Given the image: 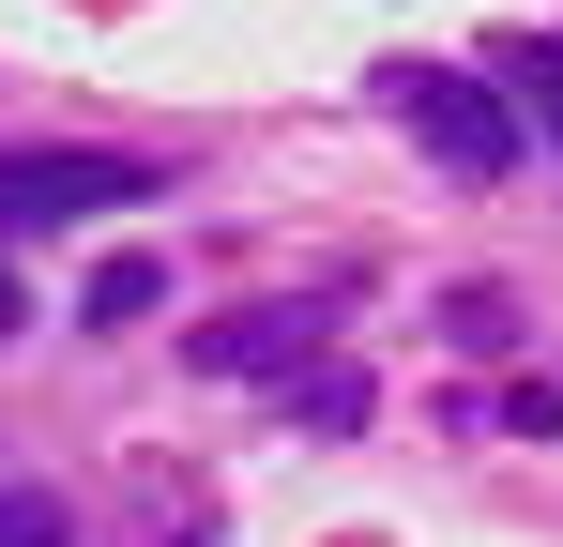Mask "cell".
<instances>
[{"mask_svg":"<svg viewBox=\"0 0 563 547\" xmlns=\"http://www.w3.org/2000/svg\"><path fill=\"white\" fill-rule=\"evenodd\" d=\"M137 198H153V153H0V228H92Z\"/></svg>","mask_w":563,"mask_h":547,"instance_id":"obj_1","label":"cell"},{"mask_svg":"<svg viewBox=\"0 0 563 547\" xmlns=\"http://www.w3.org/2000/svg\"><path fill=\"white\" fill-rule=\"evenodd\" d=\"M380 91H396V122H411L457 182H503V168H518V122L487 107V77H427V62H411V77H380Z\"/></svg>","mask_w":563,"mask_h":547,"instance_id":"obj_2","label":"cell"},{"mask_svg":"<svg viewBox=\"0 0 563 547\" xmlns=\"http://www.w3.org/2000/svg\"><path fill=\"white\" fill-rule=\"evenodd\" d=\"M503 77L533 91V122H549V137H563V46H503Z\"/></svg>","mask_w":563,"mask_h":547,"instance_id":"obj_6","label":"cell"},{"mask_svg":"<svg viewBox=\"0 0 563 547\" xmlns=\"http://www.w3.org/2000/svg\"><path fill=\"white\" fill-rule=\"evenodd\" d=\"M153 304H168V274H153V259H107V274H92V320H107V335L153 320Z\"/></svg>","mask_w":563,"mask_h":547,"instance_id":"obj_4","label":"cell"},{"mask_svg":"<svg viewBox=\"0 0 563 547\" xmlns=\"http://www.w3.org/2000/svg\"><path fill=\"white\" fill-rule=\"evenodd\" d=\"M305 335H320V304H244V320H213V335H198V365H213V380H275Z\"/></svg>","mask_w":563,"mask_h":547,"instance_id":"obj_3","label":"cell"},{"mask_svg":"<svg viewBox=\"0 0 563 547\" xmlns=\"http://www.w3.org/2000/svg\"><path fill=\"white\" fill-rule=\"evenodd\" d=\"M0 547H77V533H62V502H46V487H15V471H0Z\"/></svg>","mask_w":563,"mask_h":547,"instance_id":"obj_5","label":"cell"},{"mask_svg":"<svg viewBox=\"0 0 563 547\" xmlns=\"http://www.w3.org/2000/svg\"><path fill=\"white\" fill-rule=\"evenodd\" d=\"M0 335H15V274H0Z\"/></svg>","mask_w":563,"mask_h":547,"instance_id":"obj_7","label":"cell"}]
</instances>
